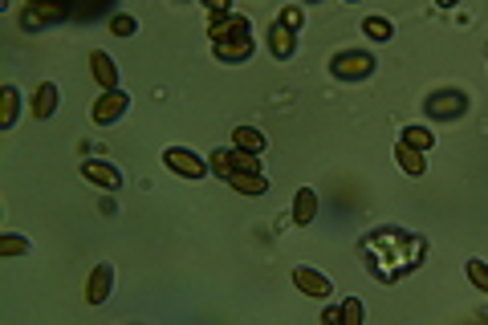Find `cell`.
I'll return each instance as SVG.
<instances>
[{"instance_id": "1", "label": "cell", "mask_w": 488, "mask_h": 325, "mask_svg": "<svg viewBox=\"0 0 488 325\" xmlns=\"http://www.w3.org/2000/svg\"><path fill=\"white\" fill-rule=\"evenodd\" d=\"M330 69H334V78H342V81H358V78H371L374 57L371 53H358V49H346V53H338V57L330 61Z\"/></svg>"}, {"instance_id": "2", "label": "cell", "mask_w": 488, "mask_h": 325, "mask_svg": "<svg viewBox=\"0 0 488 325\" xmlns=\"http://www.w3.org/2000/svg\"><path fill=\"white\" fill-rule=\"evenodd\" d=\"M163 162L183 179H204L208 175V162L199 159L195 150H187V146H167V150H163Z\"/></svg>"}, {"instance_id": "3", "label": "cell", "mask_w": 488, "mask_h": 325, "mask_svg": "<svg viewBox=\"0 0 488 325\" xmlns=\"http://www.w3.org/2000/svg\"><path fill=\"white\" fill-rule=\"evenodd\" d=\"M293 285L306 292V297H318V301H330V297H334V285H330V276L313 273V268H293Z\"/></svg>"}, {"instance_id": "4", "label": "cell", "mask_w": 488, "mask_h": 325, "mask_svg": "<svg viewBox=\"0 0 488 325\" xmlns=\"http://www.w3.org/2000/svg\"><path fill=\"white\" fill-rule=\"evenodd\" d=\"M130 106V98L127 94H118V90H106V94L94 102V122H114L118 114Z\"/></svg>"}, {"instance_id": "5", "label": "cell", "mask_w": 488, "mask_h": 325, "mask_svg": "<svg viewBox=\"0 0 488 325\" xmlns=\"http://www.w3.org/2000/svg\"><path fill=\"white\" fill-rule=\"evenodd\" d=\"M81 175L90 179V183H98V187H106V191H118V183H122V175L114 171L110 162H98V159L81 162Z\"/></svg>"}, {"instance_id": "6", "label": "cell", "mask_w": 488, "mask_h": 325, "mask_svg": "<svg viewBox=\"0 0 488 325\" xmlns=\"http://www.w3.org/2000/svg\"><path fill=\"white\" fill-rule=\"evenodd\" d=\"M208 32H211V41H228V37H244V32H248V20H244V16H216V20H211L208 25Z\"/></svg>"}, {"instance_id": "7", "label": "cell", "mask_w": 488, "mask_h": 325, "mask_svg": "<svg viewBox=\"0 0 488 325\" xmlns=\"http://www.w3.org/2000/svg\"><path fill=\"white\" fill-rule=\"evenodd\" d=\"M269 49H273V57H281V61H285V57H293V49H297V37H293L289 25H281V20H277L273 29H269Z\"/></svg>"}, {"instance_id": "8", "label": "cell", "mask_w": 488, "mask_h": 325, "mask_svg": "<svg viewBox=\"0 0 488 325\" xmlns=\"http://www.w3.org/2000/svg\"><path fill=\"white\" fill-rule=\"evenodd\" d=\"M464 94H436L431 102H427V114L431 118H455V114H464Z\"/></svg>"}, {"instance_id": "9", "label": "cell", "mask_w": 488, "mask_h": 325, "mask_svg": "<svg viewBox=\"0 0 488 325\" xmlns=\"http://www.w3.org/2000/svg\"><path fill=\"white\" fill-rule=\"evenodd\" d=\"M106 297H110V268L98 264L94 273H90V285H86V301H90V305H102Z\"/></svg>"}, {"instance_id": "10", "label": "cell", "mask_w": 488, "mask_h": 325, "mask_svg": "<svg viewBox=\"0 0 488 325\" xmlns=\"http://www.w3.org/2000/svg\"><path fill=\"white\" fill-rule=\"evenodd\" d=\"M216 57H220V61H248V57H252V41H248V37L216 41Z\"/></svg>"}, {"instance_id": "11", "label": "cell", "mask_w": 488, "mask_h": 325, "mask_svg": "<svg viewBox=\"0 0 488 325\" xmlns=\"http://www.w3.org/2000/svg\"><path fill=\"white\" fill-rule=\"evenodd\" d=\"M313 215H318V195L309 191V187H301L297 191V199H293V224H313Z\"/></svg>"}, {"instance_id": "12", "label": "cell", "mask_w": 488, "mask_h": 325, "mask_svg": "<svg viewBox=\"0 0 488 325\" xmlns=\"http://www.w3.org/2000/svg\"><path fill=\"white\" fill-rule=\"evenodd\" d=\"M53 110H57V85L45 81V85H37V94H33V114H37V118H49Z\"/></svg>"}, {"instance_id": "13", "label": "cell", "mask_w": 488, "mask_h": 325, "mask_svg": "<svg viewBox=\"0 0 488 325\" xmlns=\"http://www.w3.org/2000/svg\"><path fill=\"white\" fill-rule=\"evenodd\" d=\"M90 69H94V78L106 85V90H114L118 85V69H114V61L106 57V53H90Z\"/></svg>"}, {"instance_id": "14", "label": "cell", "mask_w": 488, "mask_h": 325, "mask_svg": "<svg viewBox=\"0 0 488 325\" xmlns=\"http://www.w3.org/2000/svg\"><path fill=\"white\" fill-rule=\"evenodd\" d=\"M395 155H399V167H403L407 175H423V167H427V162H423V155L415 150V146L399 143V150H395Z\"/></svg>"}, {"instance_id": "15", "label": "cell", "mask_w": 488, "mask_h": 325, "mask_svg": "<svg viewBox=\"0 0 488 325\" xmlns=\"http://www.w3.org/2000/svg\"><path fill=\"white\" fill-rule=\"evenodd\" d=\"M232 183H236L244 195H265V187H269V183H265V175H257V171H236V175H232Z\"/></svg>"}, {"instance_id": "16", "label": "cell", "mask_w": 488, "mask_h": 325, "mask_svg": "<svg viewBox=\"0 0 488 325\" xmlns=\"http://www.w3.org/2000/svg\"><path fill=\"white\" fill-rule=\"evenodd\" d=\"M236 146H240V150H252V155H260V150H265V134H260L257 126H240V130H236Z\"/></svg>"}, {"instance_id": "17", "label": "cell", "mask_w": 488, "mask_h": 325, "mask_svg": "<svg viewBox=\"0 0 488 325\" xmlns=\"http://www.w3.org/2000/svg\"><path fill=\"white\" fill-rule=\"evenodd\" d=\"M0 98H4V118H0V126L8 130L16 122V110H21V94H16L13 85H4V94H0Z\"/></svg>"}, {"instance_id": "18", "label": "cell", "mask_w": 488, "mask_h": 325, "mask_svg": "<svg viewBox=\"0 0 488 325\" xmlns=\"http://www.w3.org/2000/svg\"><path fill=\"white\" fill-rule=\"evenodd\" d=\"M362 29H366V37H371V41H390L395 25H390V20H383V16H371V20H366Z\"/></svg>"}, {"instance_id": "19", "label": "cell", "mask_w": 488, "mask_h": 325, "mask_svg": "<svg viewBox=\"0 0 488 325\" xmlns=\"http://www.w3.org/2000/svg\"><path fill=\"white\" fill-rule=\"evenodd\" d=\"M403 143H407V146H415V150H427V146L436 143V134H431V130H423V126H407Z\"/></svg>"}, {"instance_id": "20", "label": "cell", "mask_w": 488, "mask_h": 325, "mask_svg": "<svg viewBox=\"0 0 488 325\" xmlns=\"http://www.w3.org/2000/svg\"><path fill=\"white\" fill-rule=\"evenodd\" d=\"M468 280L476 285L480 292H488V268L480 264V260H468Z\"/></svg>"}, {"instance_id": "21", "label": "cell", "mask_w": 488, "mask_h": 325, "mask_svg": "<svg viewBox=\"0 0 488 325\" xmlns=\"http://www.w3.org/2000/svg\"><path fill=\"white\" fill-rule=\"evenodd\" d=\"M21 252H29V240H21V236H4L0 240V256H21Z\"/></svg>"}, {"instance_id": "22", "label": "cell", "mask_w": 488, "mask_h": 325, "mask_svg": "<svg viewBox=\"0 0 488 325\" xmlns=\"http://www.w3.org/2000/svg\"><path fill=\"white\" fill-rule=\"evenodd\" d=\"M211 171H216L220 179H232V159H228V150H216V155H211Z\"/></svg>"}, {"instance_id": "23", "label": "cell", "mask_w": 488, "mask_h": 325, "mask_svg": "<svg viewBox=\"0 0 488 325\" xmlns=\"http://www.w3.org/2000/svg\"><path fill=\"white\" fill-rule=\"evenodd\" d=\"M134 29H139V25H134V16H114V20H110V32H114V37H130Z\"/></svg>"}, {"instance_id": "24", "label": "cell", "mask_w": 488, "mask_h": 325, "mask_svg": "<svg viewBox=\"0 0 488 325\" xmlns=\"http://www.w3.org/2000/svg\"><path fill=\"white\" fill-rule=\"evenodd\" d=\"M342 321L358 325V321H362V305H358V301H346V305H342Z\"/></svg>"}, {"instance_id": "25", "label": "cell", "mask_w": 488, "mask_h": 325, "mask_svg": "<svg viewBox=\"0 0 488 325\" xmlns=\"http://www.w3.org/2000/svg\"><path fill=\"white\" fill-rule=\"evenodd\" d=\"M301 20H306V16H301V8H293V4H289V8H285V13H281V25H289L293 32L301 29Z\"/></svg>"}, {"instance_id": "26", "label": "cell", "mask_w": 488, "mask_h": 325, "mask_svg": "<svg viewBox=\"0 0 488 325\" xmlns=\"http://www.w3.org/2000/svg\"><path fill=\"white\" fill-rule=\"evenodd\" d=\"M204 4H208L211 13H228V0H204Z\"/></svg>"}, {"instance_id": "27", "label": "cell", "mask_w": 488, "mask_h": 325, "mask_svg": "<svg viewBox=\"0 0 488 325\" xmlns=\"http://www.w3.org/2000/svg\"><path fill=\"white\" fill-rule=\"evenodd\" d=\"M439 4H443V8H452V4H455V0H439Z\"/></svg>"}]
</instances>
